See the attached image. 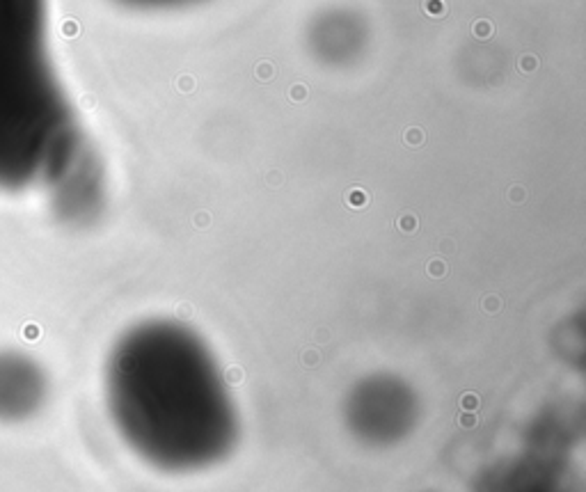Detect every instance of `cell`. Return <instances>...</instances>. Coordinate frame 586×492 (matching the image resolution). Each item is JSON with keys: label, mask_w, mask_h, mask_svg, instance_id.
<instances>
[{"label": "cell", "mask_w": 586, "mask_h": 492, "mask_svg": "<svg viewBox=\"0 0 586 492\" xmlns=\"http://www.w3.org/2000/svg\"><path fill=\"white\" fill-rule=\"evenodd\" d=\"M39 396V380L25 357L0 355V417L16 419L30 412Z\"/></svg>", "instance_id": "2"}, {"label": "cell", "mask_w": 586, "mask_h": 492, "mask_svg": "<svg viewBox=\"0 0 586 492\" xmlns=\"http://www.w3.org/2000/svg\"><path fill=\"white\" fill-rule=\"evenodd\" d=\"M60 133L44 0H0V190L16 193L46 174Z\"/></svg>", "instance_id": "1"}]
</instances>
